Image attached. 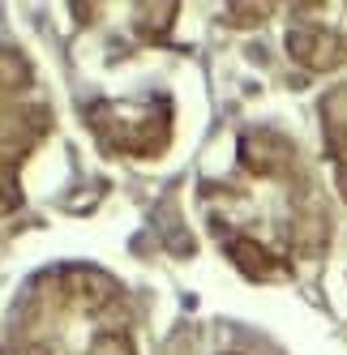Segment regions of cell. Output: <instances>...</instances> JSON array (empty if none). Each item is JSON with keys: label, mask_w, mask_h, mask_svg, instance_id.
I'll return each mask as SVG.
<instances>
[{"label": "cell", "mask_w": 347, "mask_h": 355, "mask_svg": "<svg viewBox=\"0 0 347 355\" xmlns=\"http://www.w3.org/2000/svg\"><path fill=\"white\" fill-rule=\"evenodd\" d=\"M56 124L52 94L22 47H0V218L22 206V175Z\"/></svg>", "instance_id": "3"}, {"label": "cell", "mask_w": 347, "mask_h": 355, "mask_svg": "<svg viewBox=\"0 0 347 355\" xmlns=\"http://www.w3.org/2000/svg\"><path fill=\"white\" fill-rule=\"evenodd\" d=\"M9 355H137L129 291L108 270L47 266L9 304Z\"/></svg>", "instance_id": "2"}, {"label": "cell", "mask_w": 347, "mask_h": 355, "mask_svg": "<svg viewBox=\"0 0 347 355\" xmlns=\"http://www.w3.org/2000/svg\"><path fill=\"white\" fill-rule=\"evenodd\" d=\"M287 56L309 73L347 64V5H296L287 17Z\"/></svg>", "instance_id": "5"}, {"label": "cell", "mask_w": 347, "mask_h": 355, "mask_svg": "<svg viewBox=\"0 0 347 355\" xmlns=\"http://www.w3.org/2000/svg\"><path fill=\"white\" fill-rule=\"evenodd\" d=\"M86 124L112 159H163L176 133V107L163 90L142 98H94L86 103Z\"/></svg>", "instance_id": "4"}, {"label": "cell", "mask_w": 347, "mask_h": 355, "mask_svg": "<svg viewBox=\"0 0 347 355\" xmlns=\"http://www.w3.org/2000/svg\"><path fill=\"white\" fill-rule=\"evenodd\" d=\"M317 124H321V150L335 175V189L347 201V82L330 86L317 103Z\"/></svg>", "instance_id": "6"}, {"label": "cell", "mask_w": 347, "mask_h": 355, "mask_svg": "<svg viewBox=\"0 0 347 355\" xmlns=\"http://www.w3.org/2000/svg\"><path fill=\"white\" fill-rule=\"evenodd\" d=\"M197 210L214 248L253 283H287L330 248V201L279 129H244L232 159L202 175Z\"/></svg>", "instance_id": "1"}]
</instances>
